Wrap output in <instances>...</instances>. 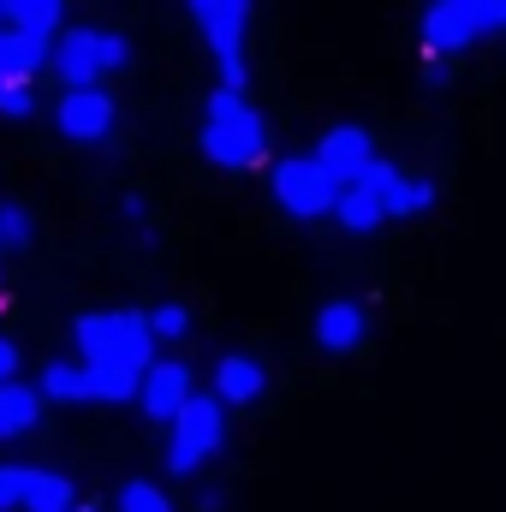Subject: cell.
I'll return each mask as SVG.
<instances>
[{
    "instance_id": "cell-1",
    "label": "cell",
    "mask_w": 506,
    "mask_h": 512,
    "mask_svg": "<svg viewBox=\"0 0 506 512\" xmlns=\"http://www.w3.org/2000/svg\"><path fill=\"white\" fill-rule=\"evenodd\" d=\"M203 155L215 161V167H227V173H251L268 161V120L251 108V96H239V90H221L215 84V96L203 102Z\"/></svg>"
},
{
    "instance_id": "cell-2",
    "label": "cell",
    "mask_w": 506,
    "mask_h": 512,
    "mask_svg": "<svg viewBox=\"0 0 506 512\" xmlns=\"http://www.w3.org/2000/svg\"><path fill=\"white\" fill-rule=\"evenodd\" d=\"M72 334H78V352H84L90 370H108V364L137 370V376L155 370V328H149L143 310H96V316H78Z\"/></svg>"
},
{
    "instance_id": "cell-3",
    "label": "cell",
    "mask_w": 506,
    "mask_h": 512,
    "mask_svg": "<svg viewBox=\"0 0 506 512\" xmlns=\"http://www.w3.org/2000/svg\"><path fill=\"white\" fill-rule=\"evenodd\" d=\"M268 191H274V203H280L292 221H322V215H334L340 197H346V185H340L316 155H286V161H274Z\"/></svg>"
},
{
    "instance_id": "cell-4",
    "label": "cell",
    "mask_w": 506,
    "mask_h": 512,
    "mask_svg": "<svg viewBox=\"0 0 506 512\" xmlns=\"http://www.w3.org/2000/svg\"><path fill=\"white\" fill-rule=\"evenodd\" d=\"M191 18L221 66V90H239L245 96V30H251V6L245 0H191Z\"/></svg>"
},
{
    "instance_id": "cell-5",
    "label": "cell",
    "mask_w": 506,
    "mask_h": 512,
    "mask_svg": "<svg viewBox=\"0 0 506 512\" xmlns=\"http://www.w3.org/2000/svg\"><path fill=\"white\" fill-rule=\"evenodd\" d=\"M131 42L120 30H66L54 48V72L66 78V90H96L102 72H126Z\"/></svg>"
},
{
    "instance_id": "cell-6",
    "label": "cell",
    "mask_w": 506,
    "mask_h": 512,
    "mask_svg": "<svg viewBox=\"0 0 506 512\" xmlns=\"http://www.w3.org/2000/svg\"><path fill=\"white\" fill-rule=\"evenodd\" d=\"M221 435H227V405L215 393H197L179 417H173V441H167V471L173 477H191L209 453H221Z\"/></svg>"
},
{
    "instance_id": "cell-7",
    "label": "cell",
    "mask_w": 506,
    "mask_h": 512,
    "mask_svg": "<svg viewBox=\"0 0 506 512\" xmlns=\"http://www.w3.org/2000/svg\"><path fill=\"white\" fill-rule=\"evenodd\" d=\"M477 36H489L483 30V0H435L423 12V48H429V60L435 54H459Z\"/></svg>"
},
{
    "instance_id": "cell-8",
    "label": "cell",
    "mask_w": 506,
    "mask_h": 512,
    "mask_svg": "<svg viewBox=\"0 0 506 512\" xmlns=\"http://www.w3.org/2000/svg\"><path fill=\"white\" fill-rule=\"evenodd\" d=\"M316 161H322L346 191H352V185H364V173L376 167L381 155H376V143H370V131H364V126H334V131H322Z\"/></svg>"
},
{
    "instance_id": "cell-9",
    "label": "cell",
    "mask_w": 506,
    "mask_h": 512,
    "mask_svg": "<svg viewBox=\"0 0 506 512\" xmlns=\"http://www.w3.org/2000/svg\"><path fill=\"white\" fill-rule=\"evenodd\" d=\"M364 191L387 209V221H411V215L435 209V185H429V179H405L393 161H376V167L364 173Z\"/></svg>"
},
{
    "instance_id": "cell-10",
    "label": "cell",
    "mask_w": 506,
    "mask_h": 512,
    "mask_svg": "<svg viewBox=\"0 0 506 512\" xmlns=\"http://www.w3.org/2000/svg\"><path fill=\"white\" fill-rule=\"evenodd\" d=\"M54 120H60V131L72 143H102L114 131V96L108 90H66L60 108H54Z\"/></svg>"
},
{
    "instance_id": "cell-11",
    "label": "cell",
    "mask_w": 506,
    "mask_h": 512,
    "mask_svg": "<svg viewBox=\"0 0 506 512\" xmlns=\"http://www.w3.org/2000/svg\"><path fill=\"white\" fill-rule=\"evenodd\" d=\"M137 399H143V411H149L155 423H173V417L197 399V393H191V370L173 364V358H155V370L143 376V393H137Z\"/></svg>"
},
{
    "instance_id": "cell-12",
    "label": "cell",
    "mask_w": 506,
    "mask_h": 512,
    "mask_svg": "<svg viewBox=\"0 0 506 512\" xmlns=\"http://www.w3.org/2000/svg\"><path fill=\"white\" fill-rule=\"evenodd\" d=\"M364 328H370V310H364L358 298H328V304L316 310V346L334 352V358H346V352L364 340Z\"/></svg>"
},
{
    "instance_id": "cell-13",
    "label": "cell",
    "mask_w": 506,
    "mask_h": 512,
    "mask_svg": "<svg viewBox=\"0 0 506 512\" xmlns=\"http://www.w3.org/2000/svg\"><path fill=\"white\" fill-rule=\"evenodd\" d=\"M262 387H268V376H262V364L245 358V352H227V358L215 364V399H221V405H256Z\"/></svg>"
},
{
    "instance_id": "cell-14",
    "label": "cell",
    "mask_w": 506,
    "mask_h": 512,
    "mask_svg": "<svg viewBox=\"0 0 506 512\" xmlns=\"http://www.w3.org/2000/svg\"><path fill=\"white\" fill-rule=\"evenodd\" d=\"M42 393H48L54 405H84V399H96V376H90V364L54 358V364L42 370Z\"/></svg>"
},
{
    "instance_id": "cell-15",
    "label": "cell",
    "mask_w": 506,
    "mask_h": 512,
    "mask_svg": "<svg viewBox=\"0 0 506 512\" xmlns=\"http://www.w3.org/2000/svg\"><path fill=\"white\" fill-rule=\"evenodd\" d=\"M42 60H48V42H30V36H18V30H0V84H6V78L30 84V78L42 72Z\"/></svg>"
},
{
    "instance_id": "cell-16",
    "label": "cell",
    "mask_w": 506,
    "mask_h": 512,
    "mask_svg": "<svg viewBox=\"0 0 506 512\" xmlns=\"http://www.w3.org/2000/svg\"><path fill=\"white\" fill-rule=\"evenodd\" d=\"M42 417V393H30L24 382L0 387V441H18L30 435V423Z\"/></svg>"
},
{
    "instance_id": "cell-17",
    "label": "cell",
    "mask_w": 506,
    "mask_h": 512,
    "mask_svg": "<svg viewBox=\"0 0 506 512\" xmlns=\"http://www.w3.org/2000/svg\"><path fill=\"white\" fill-rule=\"evenodd\" d=\"M24 512H78V495L60 471H30L24 477Z\"/></svg>"
},
{
    "instance_id": "cell-18",
    "label": "cell",
    "mask_w": 506,
    "mask_h": 512,
    "mask_svg": "<svg viewBox=\"0 0 506 512\" xmlns=\"http://www.w3.org/2000/svg\"><path fill=\"white\" fill-rule=\"evenodd\" d=\"M6 18H12V30H18V36H30V42H48V36L60 30L66 6H60V0H12V6H6Z\"/></svg>"
},
{
    "instance_id": "cell-19",
    "label": "cell",
    "mask_w": 506,
    "mask_h": 512,
    "mask_svg": "<svg viewBox=\"0 0 506 512\" xmlns=\"http://www.w3.org/2000/svg\"><path fill=\"white\" fill-rule=\"evenodd\" d=\"M334 221L346 227V233H376L381 221H387V209H381L376 197L364 191V185H352L346 197H340V209H334Z\"/></svg>"
},
{
    "instance_id": "cell-20",
    "label": "cell",
    "mask_w": 506,
    "mask_h": 512,
    "mask_svg": "<svg viewBox=\"0 0 506 512\" xmlns=\"http://www.w3.org/2000/svg\"><path fill=\"white\" fill-rule=\"evenodd\" d=\"M90 376H96V399H102V405H126V399L143 393V376H137V370H120V364L90 370Z\"/></svg>"
},
{
    "instance_id": "cell-21",
    "label": "cell",
    "mask_w": 506,
    "mask_h": 512,
    "mask_svg": "<svg viewBox=\"0 0 506 512\" xmlns=\"http://www.w3.org/2000/svg\"><path fill=\"white\" fill-rule=\"evenodd\" d=\"M114 501H120V512H173L167 489H161V483H149V477H131Z\"/></svg>"
},
{
    "instance_id": "cell-22",
    "label": "cell",
    "mask_w": 506,
    "mask_h": 512,
    "mask_svg": "<svg viewBox=\"0 0 506 512\" xmlns=\"http://www.w3.org/2000/svg\"><path fill=\"white\" fill-rule=\"evenodd\" d=\"M0 114H6V120H30V114H36V84L6 78V84H0Z\"/></svg>"
},
{
    "instance_id": "cell-23",
    "label": "cell",
    "mask_w": 506,
    "mask_h": 512,
    "mask_svg": "<svg viewBox=\"0 0 506 512\" xmlns=\"http://www.w3.org/2000/svg\"><path fill=\"white\" fill-rule=\"evenodd\" d=\"M149 328H155V340H185L191 316H185V304H155L149 310Z\"/></svg>"
},
{
    "instance_id": "cell-24",
    "label": "cell",
    "mask_w": 506,
    "mask_h": 512,
    "mask_svg": "<svg viewBox=\"0 0 506 512\" xmlns=\"http://www.w3.org/2000/svg\"><path fill=\"white\" fill-rule=\"evenodd\" d=\"M0 245H30V215L18 203H0Z\"/></svg>"
},
{
    "instance_id": "cell-25",
    "label": "cell",
    "mask_w": 506,
    "mask_h": 512,
    "mask_svg": "<svg viewBox=\"0 0 506 512\" xmlns=\"http://www.w3.org/2000/svg\"><path fill=\"white\" fill-rule=\"evenodd\" d=\"M24 465H0V512H12V507H24Z\"/></svg>"
},
{
    "instance_id": "cell-26",
    "label": "cell",
    "mask_w": 506,
    "mask_h": 512,
    "mask_svg": "<svg viewBox=\"0 0 506 512\" xmlns=\"http://www.w3.org/2000/svg\"><path fill=\"white\" fill-rule=\"evenodd\" d=\"M483 30H489V36L506 30V0H483Z\"/></svg>"
},
{
    "instance_id": "cell-27",
    "label": "cell",
    "mask_w": 506,
    "mask_h": 512,
    "mask_svg": "<svg viewBox=\"0 0 506 512\" xmlns=\"http://www.w3.org/2000/svg\"><path fill=\"white\" fill-rule=\"evenodd\" d=\"M12 376H18V346L0 340V387H12Z\"/></svg>"
},
{
    "instance_id": "cell-28",
    "label": "cell",
    "mask_w": 506,
    "mask_h": 512,
    "mask_svg": "<svg viewBox=\"0 0 506 512\" xmlns=\"http://www.w3.org/2000/svg\"><path fill=\"white\" fill-rule=\"evenodd\" d=\"M78 512H102V507H96V501H78Z\"/></svg>"
},
{
    "instance_id": "cell-29",
    "label": "cell",
    "mask_w": 506,
    "mask_h": 512,
    "mask_svg": "<svg viewBox=\"0 0 506 512\" xmlns=\"http://www.w3.org/2000/svg\"><path fill=\"white\" fill-rule=\"evenodd\" d=\"M0 18H6V6H0Z\"/></svg>"
}]
</instances>
